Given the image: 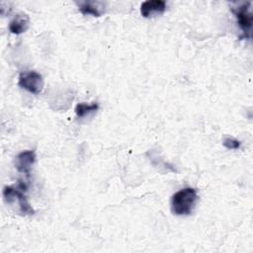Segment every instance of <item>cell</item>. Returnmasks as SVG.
<instances>
[{"instance_id":"30bf717a","label":"cell","mask_w":253,"mask_h":253,"mask_svg":"<svg viewBox=\"0 0 253 253\" xmlns=\"http://www.w3.org/2000/svg\"><path fill=\"white\" fill-rule=\"evenodd\" d=\"M223 146H225L227 149H238L240 147V141L227 137L223 140Z\"/></svg>"},{"instance_id":"8992f818","label":"cell","mask_w":253,"mask_h":253,"mask_svg":"<svg viewBox=\"0 0 253 253\" xmlns=\"http://www.w3.org/2000/svg\"><path fill=\"white\" fill-rule=\"evenodd\" d=\"M166 10V3L163 0H147L140 5V14L149 18L153 14H162Z\"/></svg>"},{"instance_id":"9c48e42d","label":"cell","mask_w":253,"mask_h":253,"mask_svg":"<svg viewBox=\"0 0 253 253\" xmlns=\"http://www.w3.org/2000/svg\"><path fill=\"white\" fill-rule=\"evenodd\" d=\"M99 109L98 103L93 104H85V103H79L75 107V114L79 118H83L86 115H89L90 113L96 112Z\"/></svg>"},{"instance_id":"277c9868","label":"cell","mask_w":253,"mask_h":253,"mask_svg":"<svg viewBox=\"0 0 253 253\" xmlns=\"http://www.w3.org/2000/svg\"><path fill=\"white\" fill-rule=\"evenodd\" d=\"M18 84L20 87L33 94H40L43 89L42 76L34 70L20 73Z\"/></svg>"},{"instance_id":"6da1fadb","label":"cell","mask_w":253,"mask_h":253,"mask_svg":"<svg viewBox=\"0 0 253 253\" xmlns=\"http://www.w3.org/2000/svg\"><path fill=\"white\" fill-rule=\"evenodd\" d=\"M198 202L197 190L186 187L176 192L171 198V211L175 215H189Z\"/></svg>"},{"instance_id":"5b68a950","label":"cell","mask_w":253,"mask_h":253,"mask_svg":"<svg viewBox=\"0 0 253 253\" xmlns=\"http://www.w3.org/2000/svg\"><path fill=\"white\" fill-rule=\"evenodd\" d=\"M36 161V152L34 150H25L20 152L14 160L15 168L26 175H30L33 164Z\"/></svg>"},{"instance_id":"7a4b0ae2","label":"cell","mask_w":253,"mask_h":253,"mask_svg":"<svg viewBox=\"0 0 253 253\" xmlns=\"http://www.w3.org/2000/svg\"><path fill=\"white\" fill-rule=\"evenodd\" d=\"M27 185L23 182H19L17 187L6 186L3 189V197L7 204L18 203V206L21 210V212L24 214H33L35 211L30 206L24 192L27 190Z\"/></svg>"},{"instance_id":"3957f363","label":"cell","mask_w":253,"mask_h":253,"mask_svg":"<svg viewBox=\"0 0 253 253\" xmlns=\"http://www.w3.org/2000/svg\"><path fill=\"white\" fill-rule=\"evenodd\" d=\"M250 2L243 3L242 5H239L237 7L231 8L232 13L234 14L237 24L239 28L241 29L243 36L241 38L249 39L251 37V28H252V22L253 17L250 12Z\"/></svg>"},{"instance_id":"ba28073f","label":"cell","mask_w":253,"mask_h":253,"mask_svg":"<svg viewBox=\"0 0 253 253\" xmlns=\"http://www.w3.org/2000/svg\"><path fill=\"white\" fill-rule=\"evenodd\" d=\"M100 2H90L85 1L79 4V11L83 15H92L94 17H100L103 13V10L101 9L102 6Z\"/></svg>"},{"instance_id":"52a82bcc","label":"cell","mask_w":253,"mask_h":253,"mask_svg":"<svg viewBox=\"0 0 253 253\" xmlns=\"http://www.w3.org/2000/svg\"><path fill=\"white\" fill-rule=\"evenodd\" d=\"M29 28V18L26 14L17 15L9 24V31L12 34L20 35L25 33Z\"/></svg>"}]
</instances>
